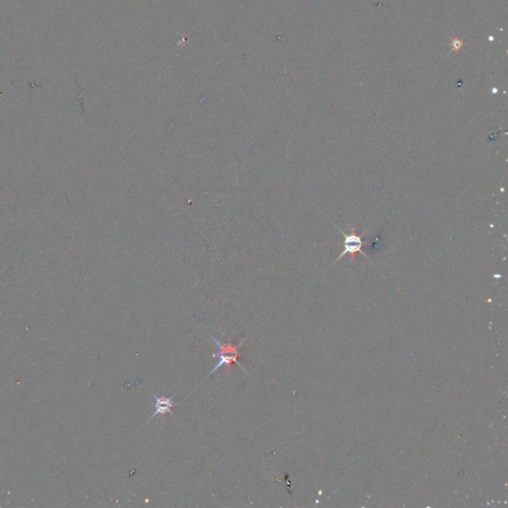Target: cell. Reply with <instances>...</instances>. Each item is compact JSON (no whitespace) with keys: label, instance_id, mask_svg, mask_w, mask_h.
<instances>
[{"label":"cell","instance_id":"cell-3","mask_svg":"<svg viewBox=\"0 0 508 508\" xmlns=\"http://www.w3.org/2000/svg\"><path fill=\"white\" fill-rule=\"evenodd\" d=\"M150 394H151L152 397L155 400V412L150 417L149 421H151L152 419L158 415L165 416L167 414H171V415L175 417L174 413L172 412V407L175 406L174 395L171 396V397H165V396L158 397L154 393H150Z\"/></svg>","mask_w":508,"mask_h":508},{"label":"cell","instance_id":"cell-2","mask_svg":"<svg viewBox=\"0 0 508 508\" xmlns=\"http://www.w3.org/2000/svg\"><path fill=\"white\" fill-rule=\"evenodd\" d=\"M336 229H338V231L343 234L344 238H345V243H344L345 248H344L343 252L339 255L338 258H337L335 262L339 261V259H341V257L345 256L346 254L352 255V259H354V255L357 254V252H359V254H361L364 256H366V258H368V261H370V258H368L366 252H364L361 250V236H359V234H357V232H355V227H352V232H350V234H345V232L341 231V229H339V227H336Z\"/></svg>","mask_w":508,"mask_h":508},{"label":"cell","instance_id":"cell-1","mask_svg":"<svg viewBox=\"0 0 508 508\" xmlns=\"http://www.w3.org/2000/svg\"><path fill=\"white\" fill-rule=\"evenodd\" d=\"M209 336L213 339L216 347H218V352H216V354H214L213 357H215V359H218V362L216 364L215 368H214V370H211L206 377H205L204 380H206L207 378L213 375L214 373H215V371L218 370V368H222L223 366H227L229 370H231L232 364H238L239 368H241V370H245L250 377V375L247 373V370H245V368H243V366L238 362L239 357L243 355V352H241V346H243V344H245V341H247V337L241 339L238 345H234L232 341H227V344H222L220 341H218L213 335L209 334Z\"/></svg>","mask_w":508,"mask_h":508}]
</instances>
